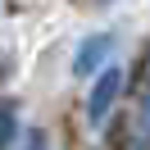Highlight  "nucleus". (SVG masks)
Returning <instances> with one entry per match:
<instances>
[{
	"mask_svg": "<svg viewBox=\"0 0 150 150\" xmlns=\"http://www.w3.org/2000/svg\"><path fill=\"white\" fill-rule=\"evenodd\" d=\"M118 86H123V73H118V68H105L100 82H96V91H91V105H86L96 123L109 114V105H114V96H118Z\"/></svg>",
	"mask_w": 150,
	"mask_h": 150,
	"instance_id": "obj_1",
	"label": "nucleus"
},
{
	"mask_svg": "<svg viewBox=\"0 0 150 150\" xmlns=\"http://www.w3.org/2000/svg\"><path fill=\"white\" fill-rule=\"evenodd\" d=\"M105 55H109V37H86V46H82V55L73 59V68H77V73H91Z\"/></svg>",
	"mask_w": 150,
	"mask_h": 150,
	"instance_id": "obj_2",
	"label": "nucleus"
},
{
	"mask_svg": "<svg viewBox=\"0 0 150 150\" xmlns=\"http://www.w3.org/2000/svg\"><path fill=\"white\" fill-rule=\"evenodd\" d=\"M150 141V100H146V109L137 114V146H146Z\"/></svg>",
	"mask_w": 150,
	"mask_h": 150,
	"instance_id": "obj_3",
	"label": "nucleus"
},
{
	"mask_svg": "<svg viewBox=\"0 0 150 150\" xmlns=\"http://www.w3.org/2000/svg\"><path fill=\"white\" fill-rule=\"evenodd\" d=\"M14 132H18V118H14V105H5V146H14Z\"/></svg>",
	"mask_w": 150,
	"mask_h": 150,
	"instance_id": "obj_4",
	"label": "nucleus"
},
{
	"mask_svg": "<svg viewBox=\"0 0 150 150\" xmlns=\"http://www.w3.org/2000/svg\"><path fill=\"white\" fill-rule=\"evenodd\" d=\"M23 150H46V137H41V132H28V141H23Z\"/></svg>",
	"mask_w": 150,
	"mask_h": 150,
	"instance_id": "obj_5",
	"label": "nucleus"
}]
</instances>
